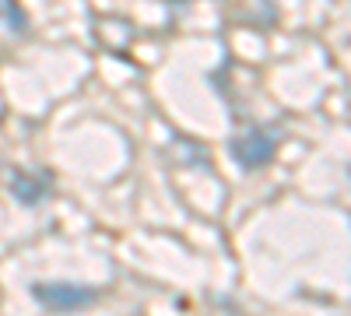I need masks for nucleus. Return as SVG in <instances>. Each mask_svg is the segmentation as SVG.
<instances>
[{"mask_svg":"<svg viewBox=\"0 0 351 316\" xmlns=\"http://www.w3.org/2000/svg\"><path fill=\"white\" fill-rule=\"evenodd\" d=\"M11 193L21 208H39L49 200V180L36 176V172H14L11 176Z\"/></svg>","mask_w":351,"mask_h":316,"instance_id":"nucleus-3","label":"nucleus"},{"mask_svg":"<svg viewBox=\"0 0 351 316\" xmlns=\"http://www.w3.org/2000/svg\"><path fill=\"white\" fill-rule=\"evenodd\" d=\"M32 299L49 313H77L92 306L99 292L84 289V284H71V281H46V284H32Z\"/></svg>","mask_w":351,"mask_h":316,"instance_id":"nucleus-1","label":"nucleus"},{"mask_svg":"<svg viewBox=\"0 0 351 316\" xmlns=\"http://www.w3.org/2000/svg\"><path fill=\"white\" fill-rule=\"evenodd\" d=\"M232 158H236L243 169H260V165H267L278 151V137L271 130H246L239 137H232V145H228Z\"/></svg>","mask_w":351,"mask_h":316,"instance_id":"nucleus-2","label":"nucleus"}]
</instances>
